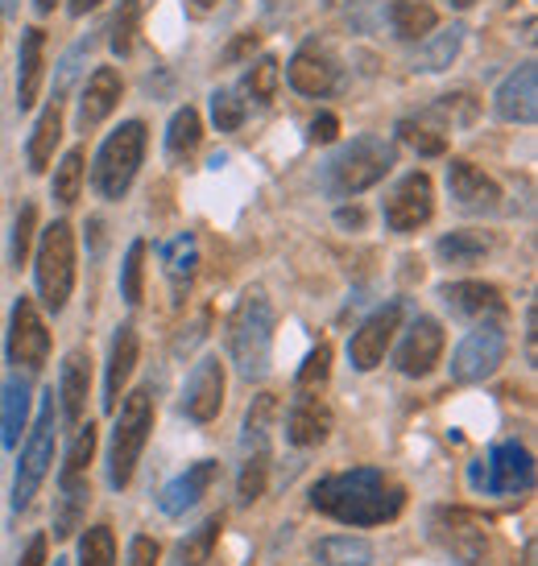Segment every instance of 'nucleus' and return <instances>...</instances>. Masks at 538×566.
I'll return each instance as SVG.
<instances>
[{
  "label": "nucleus",
  "instance_id": "18",
  "mask_svg": "<svg viewBox=\"0 0 538 566\" xmlns=\"http://www.w3.org/2000/svg\"><path fill=\"white\" fill-rule=\"evenodd\" d=\"M493 116L506 125H535L538 116V66L523 63L518 71H509L501 87L493 92Z\"/></svg>",
  "mask_w": 538,
  "mask_h": 566
},
{
  "label": "nucleus",
  "instance_id": "34",
  "mask_svg": "<svg viewBox=\"0 0 538 566\" xmlns=\"http://www.w3.org/2000/svg\"><path fill=\"white\" fill-rule=\"evenodd\" d=\"M87 154L83 149H66L63 161L54 166V182H50V195H54V203L63 207H75L83 195V178H87Z\"/></svg>",
  "mask_w": 538,
  "mask_h": 566
},
{
  "label": "nucleus",
  "instance_id": "56",
  "mask_svg": "<svg viewBox=\"0 0 538 566\" xmlns=\"http://www.w3.org/2000/svg\"><path fill=\"white\" fill-rule=\"evenodd\" d=\"M187 4H190V13H199V17H204V13H211V9L220 4V0H187Z\"/></svg>",
  "mask_w": 538,
  "mask_h": 566
},
{
  "label": "nucleus",
  "instance_id": "31",
  "mask_svg": "<svg viewBox=\"0 0 538 566\" xmlns=\"http://www.w3.org/2000/svg\"><path fill=\"white\" fill-rule=\"evenodd\" d=\"M162 261H166V282L175 290V302H183V294L190 290V277H195V265H199V244H195V237L183 232L170 244H162Z\"/></svg>",
  "mask_w": 538,
  "mask_h": 566
},
{
  "label": "nucleus",
  "instance_id": "53",
  "mask_svg": "<svg viewBox=\"0 0 538 566\" xmlns=\"http://www.w3.org/2000/svg\"><path fill=\"white\" fill-rule=\"evenodd\" d=\"M535 306H530V311H526V360L535 364L538 360V352H535Z\"/></svg>",
  "mask_w": 538,
  "mask_h": 566
},
{
  "label": "nucleus",
  "instance_id": "3",
  "mask_svg": "<svg viewBox=\"0 0 538 566\" xmlns=\"http://www.w3.org/2000/svg\"><path fill=\"white\" fill-rule=\"evenodd\" d=\"M390 170H394V145L381 142V137H356L323 161L319 190L328 199H356V195L377 187Z\"/></svg>",
  "mask_w": 538,
  "mask_h": 566
},
{
  "label": "nucleus",
  "instance_id": "54",
  "mask_svg": "<svg viewBox=\"0 0 538 566\" xmlns=\"http://www.w3.org/2000/svg\"><path fill=\"white\" fill-rule=\"evenodd\" d=\"M104 0H71L66 9H71V17H83V13H92V9H100Z\"/></svg>",
  "mask_w": 538,
  "mask_h": 566
},
{
  "label": "nucleus",
  "instance_id": "25",
  "mask_svg": "<svg viewBox=\"0 0 538 566\" xmlns=\"http://www.w3.org/2000/svg\"><path fill=\"white\" fill-rule=\"evenodd\" d=\"M87 397H92V356L75 347V352H66L63 373H59V406H63V418L71 426L83 422Z\"/></svg>",
  "mask_w": 538,
  "mask_h": 566
},
{
  "label": "nucleus",
  "instance_id": "11",
  "mask_svg": "<svg viewBox=\"0 0 538 566\" xmlns=\"http://www.w3.org/2000/svg\"><path fill=\"white\" fill-rule=\"evenodd\" d=\"M431 530H435V542L459 566H485V558H489V534H485V525L468 509H439L435 521H431Z\"/></svg>",
  "mask_w": 538,
  "mask_h": 566
},
{
  "label": "nucleus",
  "instance_id": "38",
  "mask_svg": "<svg viewBox=\"0 0 538 566\" xmlns=\"http://www.w3.org/2000/svg\"><path fill=\"white\" fill-rule=\"evenodd\" d=\"M137 25H142V0H121L116 4V13H112V50L128 59L133 50H137Z\"/></svg>",
  "mask_w": 538,
  "mask_h": 566
},
{
  "label": "nucleus",
  "instance_id": "61",
  "mask_svg": "<svg viewBox=\"0 0 538 566\" xmlns=\"http://www.w3.org/2000/svg\"><path fill=\"white\" fill-rule=\"evenodd\" d=\"M54 566H66V563H63V558H54Z\"/></svg>",
  "mask_w": 538,
  "mask_h": 566
},
{
  "label": "nucleus",
  "instance_id": "52",
  "mask_svg": "<svg viewBox=\"0 0 538 566\" xmlns=\"http://www.w3.org/2000/svg\"><path fill=\"white\" fill-rule=\"evenodd\" d=\"M257 42H261V38H257V33H240L237 42H232V46H228V54H224V59H228V63H240V59H245V54H254V50H257Z\"/></svg>",
  "mask_w": 538,
  "mask_h": 566
},
{
  "label": "nucleus",
  "instance_id": "21",
  "mask_svg": "<svg viewBox=\"0 0 538 566\" xmlns=\"http://www.w3.org/2000/svg\"><path fill=\"white\" fill-rule=\"evenodd\" d=\"M397 137L411 145L414 154H423V158H444L447 137H452V108L439 99L435 108H423L418 116H406V120L397 125Z\"/></svg>",
  "mask_w": 538,
  "mask_h": 566
},
{
  "label": "nucleus",
  "instance_id": "19",
  "mask_svg": "<svg viewBox=\"0 0 538 566\" xmlns=\"http://www.w3.org/2000/svg\"><path fill=\"white\" fill-rule=\"evenodd\" d=\"M224 364L220 356H204L195 364V373L187 377V389H183V413L190 422H211L224 409Z\"/></svg>",
  "mask_w": 538,
  "mask_h": 566
},
{
  "label": "nucleus",
  "instance_id": "4",
  "mask_svg": "<svg viewBox=\"0 0 538 566\" xmlns=\"http://www.w3.org/2000/svg\"><path fill=\"white\" fill-rule=\"evenodd\" d=\"M116 406L121 409H112L116 426H112L108 442V484L121 492V488L133 484V472H137L145 442H149V430H154V397H149V389H133Z\"/></svg>",
  "mask_w": 538,
  "mask_h": 566
},
{
  "label": "nucleus",
  "instance_id": "13",
  "mask_svg": "<svg viewBox=\"0 0 538 566\" xmlns=\"http://www.w3.org/2000/svg\"><path fill=\"white\" fill-rule=\"evenodd\" d=\"M397 331H402V302H390V306L373 311L361 327L352 331V339H349L352 368H356V373H373V368L385 360V352H390Z\"/></svg>",
  "mask_w": 538,
  "mask_h": 566
},
{
  "label": "nucleus",
  "instance_id": "9",
  "mask_svg": "<svg viewBox=\"0 0 538 566\" xmlns=\"http://www.w3.org/2000/svg\"><path fill=\"white\" fill-rule=\"evenodd\" d=\"M381 216H385V228L397 232V237L418 232V228L431 223V216H435V182H431L423 170L402 174V178L394 182V190L385 195Z\"/></svg>",
  "mask_w": 538,
  "mask_h": 566
},
{
  "label": "nucleus",
  "instance_id": "1",
  "mask_svg": "<svg viewBox=\"0 0 538 566\" xmlns=\"http://www.w3.org/2000/svg\"><path fill=\"white\" fill-rule=\"evenodd\" d=\"M311 504L315 513L340 521V525H385L402 513L406 504V488L394 484L377 468H352V472L328 475L311 488Z\"/></svg>",
  "mask_w": 538,
  "mask_h": 566
},
{
  "label": "nucleus",
  "instance_id": "12",
  "mask_svg": "<svg viewBox=\"0 0 538 566\" xmlns=\"http://www.w3.org/2000/svg\"><path fill=\"white\" fill-rule=\"evenodd\" d=\"M9 360L17 364V373L25 368V373H38L42 364L50 360V331L38 315V306L33 298H17L13 302V315H9Z\"/></svg>",
  "mask_w": 538,
  "mask_h": 566
},
{
  "label": "nucleus",
  "instance_id": "24",
  "mask_svg": "<svg viewBox=\"0 0 538 566\" xmlns=\"http://www.w3.org/2000/svg\"><path fill=\"white\" fill-rule=\"evenodd\" d=\"M121 95H125V83H121V71L116 66H95L92 80L83 83V95H80V133H92L108 120L116 104H121Z\"/></svg>",
  "mask_w": 538,
  "mask_h": 566
},
{
  "label": "nucleus",
  "instance_id": "37",
  "mask_svg": "<svg viewBox=\"0 0 538 566\" xmlns=\"http://www.w3.org/2000/svg\"><path fill=\"white\" fill-rule=\"evenodd\" d=\"M315 558L323 566H369L373 563V546L364 542V537H323L315 542Z\"/></svg>",
  "mask_w": 538,
  "mask_h": 566
},
{
  "label": "nucleus",
  "instance_id": "7",
  "mask_svg": "<svg viewBox=\"0 0 538 566\" xmlns=\"http://www.w3.org/2000/svg\"><path fill=\"white\" fill-rule=\"evenodd\" d=\"M468 484L485 496H526L535 488V455L518 439L497 442L489 455L468 468Z\"/></svg>",
  "mask_w": 538,
  "mask_h": 566
},
{
  "label": "nucleus",
  "instance_id": "30",
  "mask_svg": "<svg viewBox=\"0 0 538 566\" xmlns=\"http://www.w3.org/2000/svg\"><path fill=\"white\" fill-rule=\"evenodd\" d=\"M390 25L402 42H423L427 33H435L439 25V13L431 0H394L390 4Z\"/></svg>",
  "mask_w": 538,
  "mask_h": 566
},
{
  "label": "nucleus",
  "instance_id": "26",
  "mask_svg": "<svg viewBox=\"0 0 538 566\" xmlns=\"http://www.w3.org/2000/svg\"><path fill=\"white\" fill-rule=\"evenodd\" d=\"M137 356H142V339H137V331L128 327H116L112 335V352H108V368H104V409H116L121 394H125L128 377H133V368H137Z\"/></svg>",
  "mask_w": 538,
  "mask_h": 566
},
{
  "label": "nucleus",
  "instance_id": "14",
  "mask_svg": "<svg viewBox=\"0 0 538 566\" xmlns=\"http://www.w3.org/2000/svg\"><path fill=\"white\" fill-rule=\"evenodd\" d=\"M444 344H447L444 327L431 315H418L411 327L402 331V339H397V352H394L397 373L402 377H427L431 368L444 360Z\"/></svg>",
  "mask_w": 538,
  "mask_h": 566
},
{
  "label": "nucleus",
  "instance_id": "45",
  "mask_svg": "<svg viewBox=\"0 0 538 566\" xmlns=\"http://www.w3.org/2000/svg\"><path fill=\"white\" fill-rule=\"evenodd\" d=\"M92 50H95V38H80L75 46L66 50L63 63H59V75H54V99H63V95L71 92V83H75V75L83 71L80 63L87 59V54H92Z\"/></svg>",
  "mask_w": 538,
  "mask_h": 566
},
{
  "label": "nucleus",
  "instance_id": "43",
  "mask_svg": "<svg viewBox=\"0 0 538 566\" xmlns=\"http://www.w3.org/2000/svg\"><path fill=\"white\" fill-rule=\"evenodd\" d=\"M266 484H269V451H254V455L245 459V468H240V480H237L240 504L261 501V496H266Z\"/></svg>",
  "mask_w": 538,
  "mask_h": 566
},
{
  "label": "nucleus",
  "instance_id": "32",
  "mask_svg": "<svg viewBox=\"0 0 538 566\" xmlns=\"http://www.w3.org/2000/svg\"><path fill=\"white\" fill-rule=\"evenodd\" d=\"M459 46H464V25H452L444 33H427L418 54H414V71L439 75V71H447L459 59Z\"/></svg>",
  "mask_w": 538,
  "mask_h": 566
},
{
  "label": "nucleus",
  "instance_id": "6",
  "mask_svg": "<svg viewBox=\"0 0 538 566\" xmlns=\"http://www.w3.org/2000/svg\"><path fill=\"white\" fill-rule=\"evenodd\" d=\"M33 282H38V298L50 315H63L71 290H75V228L66 220L50 223L38 244V261H33Z\"/></svg>",
  "mask_w": 538,
  "mask_h": 566
},
{
  "label": "nucleus",
  "instance_id": "8",
  "mask_svg": "<svg viewBox=\"0 0 538 566\" xmlns=\"http://www.w3.org/2000/svg\"><path fill=\"white\" fill-rule=\"evenodd\" d=\"M50 463H54V394L42 401V413L33 430L21 442V459H17V472H13V509L25 513L38 496V488L46 484Z\"/></svg>",
  "mask_w": 538,
  "mask_h": 566
},
{
  "label": "nucleus",
  "instance_id": "49",
  "mask_svg": "<svg viewBox=\"0 0 538 566\" xmlns=\"http://www.w3.org/2000/svg\"><path fill=\"white\" fill-rule=\"evenodd\" d=\"M128 566H158V542L137 534L128 542Z\"/></svg>",
  "mask_w": 538,
  "mask_h": 566
},
{
  "label": "nucleus",
  "instance_id": "62",
  "mask_svg": "<svg viewBox=\"0 0 538 566\" xmlns=\"http://www.w3.org/2000/svg\"><path fill=\"white\" fill-rule=\"evenodd\" d=\"M501 4H518V0H501Z\"/></svg>",
  "mask_w": 538,
  "mask_h": 566
},
{
  "label": "nucleus",
  "instance_id": "16",
  "mask_svg": "<svg viewBox=\"0 0 538 566\" xmlns=\"http://www.w3.org/2000/svg\"><path fill=\"white\" fill-rule=\"evenodd\" d=\"M439 298H444V306L452 315L473 323V327H489V323L501 327L506 323V298L489 282H452L439 290Z\"/></svg>",
  "mask_w": 538,
  "mask_h": 566
},
{
  "label": "nucleus",
  "instance_id": "59",
  "mask_svg": "<svg viewBox=\"0 0 538 566\" xmlns=\"http://www.w3.org/2000/svg\"><path fill=\"white\" fill-rule=\"evenodd\" d=\"M452 4H456V9H468V4H476V0H452Z\"/></svg>",
  "mask_w": 538,
  "mask_h": 566
},
{
  "label": "nucleus",
  "instance_id": "48",
  "mask_svg": "<svg viewBox=\"0 0 538 566\" xmlns=\"http://www.w3.org/2000/svg\"><path fill=\"white\" fill-rule=\"evenodd\" d=\"M92 501V492H80V496H63V509H59V517H54V537H71L80 530V517L83 509Z\"/></svg>",
  "mask_w": 538,
  "mask_h": 566
},
{
  "label": "nucleus",
  "instance_id": "20",
  "mask_svg": "<svg viewBox=\"0 0 538 566\" xmlns=\"http://www.w3.org/2000/svg\"><path fill=\"white\" fill-rule=\"evenodd\" d=\"M332 406L311 389H299V397L286 409V442L290 447H319L332 434Z\"/></svg>",
  "mask_w": 538,
  "mask_h": 566
},
{
  "label": "nucleus",
  "instance_id": "10",
  "mask_svg": "<svg viewBox=\"0 0 538 566\" xmlns=\"http://www.w3.org/2000/svg\"><path fill=\"white\" fill-rule=\"evenodd\" d=\"M506 352H509V339L506 331L497 327V323H489V327H473L464 339H459V347L452 352V380H459V385H476V380L493 377L501 364H506Z\"/></svg>",
  "mask_w": 538,
  "mask_h": 566
},
{
  "label": "nucleus",
  "instance_id": "15",
  "mask_svg": "<svg viewBox=\"0 0 538 566\" xmlns=\"http://www.w3.org/2000/svg\"><path fill=\"white\" fill-rule=\"evenodd\" d=\"M286 80L299 95H311V99H323L340 87V59L323 42H307V46L294 50V59L286 66Z\"/></svg>",
  "mask_w": 538,
  "mask_h": 566
},
{
  "label": "nucleus",
  "instance_id": "47",
  "mask_svg": "<svg viewBox=\"0 0 538 566\" xmlns=\"http://www.w3.org/2000/svg\"><path fill=\"white\" fill-rule=\"evenodd\" d=\"M328 373H332V347L328 344H319L307 360H302V368H299V389H319L323 380H328Z\"/></svg>",
  "mask_w": 538,
  "mask_h": 566
},
{
  "label": "nucleus",
  "instance_id": "29",
  "mask_svg": "<svg viewBox=\"0 0 538 566\" xmlns=\"http://www.w3.org/2000/svg\"><path fill=\"white\" fill-rule=\"evenodd\" d=\"M63 142V108H59V99H50L42 116H38V125H33V137H30V170L33 174H46L50 158H54V149Z\"/></svg>",
  "mask_w": 538,
  "mask_h": 566
},
{
  "label": "nucleus",
  "instance_id": "5",
  "mask_svg": "<svg viewBox=\"0 0 538 566\" xmlns=\"http://www.w3.org/2000/svg\"><path fill=\"white\" fill-rule=\"evenodd\" d=\"M145 145H149V128L142 120H125L116 133H108V142L100 145L92 166V187L100 190V199H108V203L125 199L145 161Z\"/></svg>",
  "mask_w": 538,
  "mask_h": 566
},
{
  "label": "nucleus",
  "instance_id": "51",
  "mask_svg": "<svg viewBox=\"0 0 538 566\" xmlns=\"http://www.w3.org/2000/svg\"><path fill=\"white\" fill-rule=\"evenodd\" d=\"M17 566H46V534H33Z\"/></svg>",
  "mask_w": 538,
  "mask_h": 566
},
{
  "label": "nucleus",
  "instance_id": "39",
  "mask_svg": "<svg viewBox=\"0 0 538 566\" xmlns=\"http://www.w3.org/2000/svg\"><path fill=\"white\" fill-rule=\"evenodd\" d=\"M435 252H439L444 265H476L489 252V240L480 237V232H452V237L435 244Z\"/></svg>",
  "mask_w": 538,
  "mask_h": 566
},
{
  "label": "nucleus",
  "instance_id": "22",
  "mask_svg": "<svg viewBox=\"0 0 538 566\" xmlns=\"http://www.w3.org/2000/svg\"><path fill=\"white\" fill-rule=\"evenodd\" d=\"M216 475H220V463H216V459H199V463H190L187 472L175 475L170 484L162 488L158 509L166 513V517H187L190 509L207 496V488L216 484Z\"/></svg>",
  "mask_w": 538,
  "mask_h": 566
},
{
  "label": "nucleus",
  "instance_id": "2",
  "mask_svg": "<svg viewBox=\"0 0 538 566\" xmlns=\"http://www.w3.org/2000/svg\"><path fill=\"white\" fill-rule=\"evenodd\" d=\"M273 327H278V315H273V302L261 285L245 290L237 302V311L224 323V344H228V356L237 364V373L245 380H261L269 373V360H273Z\"/></svg>",
  "mask_w": 538,
  "mask_h": 566
},
{
  "label": "nucleus",
  "instance_id": "55",
  "mask_svg": "<svg viewBox=\"0 0 538 566\" xmlns=\"http://www.w3.org/2000/svg\"><path fill=\"white\" fill-rule=\"evenodd\" d=\"M340 223H344V228H361L364 216L356 211V207H352V211H340Z\"/></svg>",
  "mask_w": 538,
  "mask_h": 566
},
{
  "label": "nucleus",
  "instance_id": "28",
  "mask_svg": "<svg viewBox=\"0 0 538 566\" xmlns=\"http://www.w3.org/2000/svg\"><path fill=\"white\" fill-rule=\"evenodd\" d=\"M95 455V426H80V434L75 442L66 447V459H63V472H59V488H63V496H80V492H92L87 488V463Z\"/></svg>",
  "mask_w": 538,
  "mask_h": 566
},
{
  "label": "nucleus",
  "instance_id": "35",
  "mask_svg": "<svg viewBox=\"0 0 538 566\" xmlns=\"http://www.w3.org/2000/svg\"><path fill=\"white\" fill-rule=\"evenodd\" d=\"M278 83H282V66L273 54H261L257 63H249L245 71V80H240V95H249L254 104H273V95H278Z\"/></svg>",
  "mask_w": 538,
  "mask_h": 566
},
{
  "label": "nucleus",
  "instance_id": "17",
  "mask_svg": "<svg viewBox=\"0 0 538 566\" xmlns=\"http://www.w3.org/2000/svg\"><path fill=\"white\" fill-rule=\"evenodd\" d=\"M447 190H452L459 211H473V216H497L501 211V187L473 161L456 158L447 166Z\"/></svg>",
  "mask_w": 538,
  "mask_h": 566
},
{
  "label": "nucleus",
  "instance_id": "40",
  "mask_svg": "<svg viewBox=\"0 0 538 566\" xmlns=\"http://www.w3.org/2000/svg\"><path fill=\"white\" fill-rule=\"evenodd\" d=\"M249 116V99L240 95V87H216L211 92V120L220 133H237Z\"/></svg>",
  "mask_w": 538,
  "mask_h": 566
},
{
  "label": "nucleus",
  "instance_id": "58",
  "mask_svg": "<svg viewBox=\"0 0 538 566\" xmlns=\"http://www.w3.org/2000/svg\"><path fill=\"white\" fill-rule=\"evenodd\" d=\"M17 9V0H0V17H9Z\"/></svg>",
  "mask_w": 538,
  "mask_h": 566
},
{
  "label": "nucleus",
  "instance_id": "27",
  "mask_svg": "<svg viewBox=\"0 0 538 566\" xmlns=\"http://www.w3.org/2000/svg\"><path fill=\"white\" fill-rule=\"evenodd\" d=\"M30 373H13L0 389V442L4 447H17L21 434H25V422H30Z\"/></svg>",
  "mask_w": 538,
  "mask_h": 566
},
{
  "label": "nucleus",
  "instance_id": "50",
  "mask_svg": "<svg viewBox=\"0 0 538 566\" xmlns=\"http://www.w3.org/2000/svg\"><path fill=\"white\" fill-rule=\"evenodd\" d=\"M335 133H340V120H335L332 112H319L315 120H311V133H307V137L315 145H328V142H335Z\"/></svg>",
  "mask_w": 538,
  "mask_h": 566
},
{
  "label": "nucleus",
  "instance_id": "46",
  "mask_svg": "<svg viewBox=\"0 0 538 566\" xmlns=\"http://www.w3.org/2000/svg\"><path fill=\"white\" fill-rule=\"evenodd\" d=\"M33 232H38V207L25 203L17 211V223H13V244H9V256H13V265L21 269L25 265V256L33 249Z\"/></svg>",
  "mask_w": 538,
  "mask_h": 566
},
{
  "label": "nucleus",
  "instance_id": "36",
  "mask_svg": "<svg viewBox=\"0 0 538 566\" xmlns=\"http://www.w3.org/2000/svg\"><path fill=\"white\" fill-rule=\"evenodd\" d=\"M220 530H224L220 513H216V517H207L199 530H190V534L178 542L175 566H204L207 558H211V551H216V542H220Z\"/></svg>",
  "mask_w": 538,
  "mask_h": 566
},
{
  "label": "nucleus",
  "instance_id": "42",
  "mask_svg": "<svg viewBox=\"0 0 538 566\" xmlns=\"http://www.w3.org/2000/svg\"><path fill=\"white\" fill-rule=\"evenodd\" d=\"M121 294L128 306H142L145 298V240H133L121 265Z\"/></svg>",
  "mask_w": 538,
  "mask_h": 566
},
{
  "label": "nucleus",
  "instance_id": "41",
  "mask_svg": "<svg viewBox=\"0 0 538 566\" xmlns=\"http://www.w3.org/2000/svg\"><path fill=\"white\" fill-rule=\"evenodd\" d=\"M278 418V397L273 394H261L254 397V406L245 413V447H254V451H266V439H269V426Z\"/></svg>",
  "mask_w": 538,
  "mask_h": 566
},
{
  "label": "nucleus",
  "instance_id": "57",
  "mask_svg": "<svg viewBox=\"0 0 538 566\" xmlns=\"http://www.w3.org/2000/svg\"><path fill=\"white\" fill-rule=\"evenodd\" d=\"M54 4H59V0H33V9H38V13H42V17L54 13Z\"/></svg>",
  "mask_w": 538,
  "mask_h": 566
},
{
  "label": "nucleus",
  "instance_id": "60",
  "mask_svg": "<svg viewBox=\"0 0 538 566\" xmlns=\"http://www.w3.org/2000/svg\"><path fill=\"white\" fill-rule=\"evenodd\" d=\"M323 4H328V9H335V4H344V0H323Z\"/></svg>",
  "mask_w": 538,
  "mask_h": 566
},
{
  "label": "nucleus",
  "instance_id": "23",
  "mask_svg": "<svg viewBox=\"0 0 538 566\" xmlns=\"http://www.w3.org/2000/svg\"><path fill=\"white\" fill-rule=\"evenodd\" d=\"M46 80V30H21V50H17V108L30 112L42 95Z\"/></svg>",
  "mask_w": 538,
  "mask_h": 566
},
{
  "label": "nucleus",
  "instance_id": "33",
  "mask_svg": "<svg viewBox=\"0 0 538 566\" xmlns=\"http://www.w3.org/2000/svg\"><path fill=\"white\" fill-rule=\"evenodd\" d=\"M199 145H204V120H199V112L190 108H178L170 116V128H166V158L170 161H190L199 154Z\"/></svg>",
  "mask_w": 538,
  "mask_h": 566
},
{
  "label": "nucleus",
  "instance_id": "44",
  "mask_svg": "<svg viewBox=\"0 0 538 566\" xmlns=\"http://www.w3.org/2000/svg\"><path fill=\"white\" fill-rule=\"evenodd\" d=\"M80 566H116V537L108 525H92L80 537Z\"/></svg>",
  "mask_w": 538,
  "mask_h": 566
}]
</instances>
